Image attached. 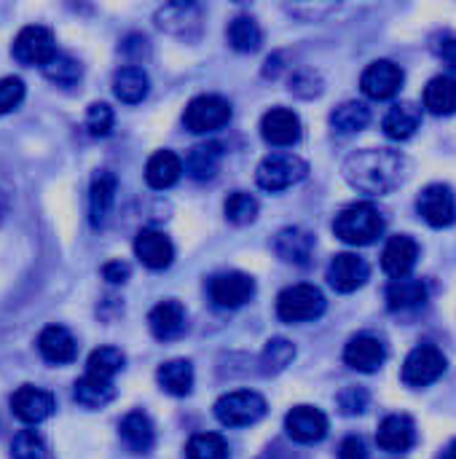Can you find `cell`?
<instances>
[{
	"mask_svg": "<svg viewBox=\"0 0 456 459\" xmlns=\"http://www.w3.org/2000/svg\"><path fill=\"white\" fill-rule=\"evenodd\" d=\"M419 258V245L414 237L409 234H395L387 239L384 250H382V269L392 277V280H403L411 277L414 266Z\"/></svg>",
	"mask_w": 456,
	"mask_h": 459,
	"instance_id": "18",
	"label": "cell"
},
{
	"mask_svg": "<svg viewBox=\"0 0 456 459\" xmlns=\"http://www.w3.org/2000/svg\"><path fill=\"white\" fill-rule=\"evenodd\" d=\"M427 304V285L414 277L392 280L387 288V307L390 312H417Z\"/></svg>",
	"mask_w": 456,
	"mask_h": 459,
	"instance_id": "29",
	"label": "cell"
},
{
	"mask_svg": "<svg viewBox=\"0 0 456 459\" xmlns=\"http://www.w3.org/2000/svg\"><path fill=\"white\" fill-rule=\"evenodd\" d=\"M134 255L145 269L161 272L167 266H172L175 261V245L172 239L159 231V229H142L134 237Z\"/></svg>",
	"mask_w": 456,
	"mask_h": 459,
	"instance_id": "14",
	"label": "cell"
},
{
	"mask_svg": "<svg viewBox=\"0 0 456 459\" xmlns=\"http://www.w3.org/2000/svg\"><path fill=\"white\" fill-rule=\"evenodd\" d=\"M156 24L180 38H196L202 30V8L194 3H169L156 13Z\"/></svg>",
	"mask_w": 456,
	"mask_h": 459,
	"instance_id": "21",
	"label": "cell"
},
{
	"mask_svg": "<svg viewBox=\"0 0 456 459\" xmlns=\"http://www.w3.org/2000/svg\"><path fill=\"white\" fill-rule=\"evenodd\" d=\"M156 382L164 393L175 395V398H185L194 390V366L183 358L167 360L159 366L156 371Z\"/></svg>",
	"mask_w": 456,
	"mask_h": 459,
	"instance_id": "31",
	"label": "cell"
},
{
	"mask_svg": "<svg viewBox=\"0 0 456 459\" xmlns=\"http://www.w3.org/2000/svg\"><path fill=\"white\" fill-rule=\"evenodd\" d=\"M438 54H441V59L456 70V38H443L441 40V46H438Z\"/></svg>",
	"mask_w": 456,
	"mask_h": 459,
	"instance_id": "47",
	"label": "cell"
},
{
	"mask_svg": "<svg viewBox=\"0 0 456 459\" xmlns=\"http://www.w3.org/2000/svg\"><path fill=\"white\" fill-rule=\"evenodd\" d=\"M376 444L384 452L392 455H403L409 449H414L417 444V425L409 414H390L382 420L379 430H376Z\"/></svg>",
	"mask_w": 456,
	"mask_h": 459,
	"instance_id": "19",
	"label": "cell"
},
{
	"mask_svg": "<svg viewBox=\"0 0 456 459\" xmlns=\"http://www.w3.org/2000/svg\"><path fill=\"white\" fill-rule=\"evenodd\" d=\"M11 459H54V455L35 430H22L11 441Z\"/></svg>",
	"mask_w": 456,
	"mask_h": 459,
	"instance_id": "41",
	"label": "cell"
},
{
	"mask_svg": "<svg viewBox=\"0 0 456 459\" xmlns=\"http://www.w3.org/2000/svg\"><path fill=\"white\" fill-rule=\"evenodd\" d=\"M129 274H132V269H129V264H124V261H108V264L102 266V277H105L110 285H124V282L129 280Z\"/></svg>",
	"mask_w": 456,
	"mask_h": 459,
	"instance_id": "46",
	"label": "cell"
},
{
	"mask_svg": "<svg viewBox=\"0 0 456 459\" xmlns=\"http://www.w3.org/2000/svg\"><path fill=\"white\" fill-rule=\"evenodd\" d=\"M183 178V159L172 151H156L145 164V183L156 191L172 188Z\"/></svg>",
	"mask_w": 456,
	"mask_h": 459,
	"instance_id": "28",
	"label": "cell"
},
{
	"mask_svg": "<svg viewBox=\"0 0 456 459\" xmlns=\"http://www.w3.org/2000/svg\"><path fill=\"white\" fill-rule=\"evenodd\" d=\"M38 352L46 363L65 366L75 360L78 344H75V336L65 325H46L38 333Z\"/></svg>",
	"mask_w": 456,
	"mask_h": 459,
	"instance_id": "22",
	"label": "cell"
},
{
	"mask_svg": "<svg viewBox=\"0 0 456 459\" xmlns=\"http://www.w3.org/2000/svg\"><path fill=\"white\" fill-rule=\"evenodd\" d=\"M387 229V221L382 215V210L374 202H355L347 204L336 221H333V231L341 242L352 245V247H368L374 245Z\"/></svg>",
	"mask_w": 456,
	"mask_h": 459,
	"instance_id": "2",
	"label": "cell"
},
{
	"mask_svg": "<svg viewBox=\"0 0 456 459\" xmlns=\"http://www.w3.org/2000/svg\"><path fill=\"white\" fill-rule=\"evenodd\" d=\"M40 70H43V75H46L51 83H56V86H73V83L81 81V73H83L81 62L73 59L70 54H62V51H56Z\"/></svg>",
	"mask_w": 456,
	"mask_h": 459,
	"instance_id": "37",
	"label": "cell"
},
{
	"mask_svg": "<svg viewBox=\"0 0 456 459\" xmlns=\"http://www.w3.org/2000/svg\"><path fill=\"white\" fill-rule=\"evenodd\" d=\"M285 430L296 444H320L328 436V417L314 406H293L285 417Z\"/></svg>",
	"mask_w": 456,
	"mask_h": 459,
	"instance_id": "12",
	"label": "cell"
},
{
	"mask_svg": "<svg viewBox=\"0 0 456 459\" xmlns=\"http://www.w3.org/2000/svg\"><path fill=\"white\" fill-rule=\"evenodd\" d=\"M73 398L83 409H91L94 411V409H105L116 398V387H113V382H105V379H97V377L83 374L75 382V387H73Z\"/></svg>",
	"mask_w": 456,
	"mask_h": 459,
	"instance_id": "33",
	"label": "cell"
},
{
	"mask_svg": "<svg viewBox=\"0 0 456 459\" xmlns=\"http://www.w3.org/2000/svg\"><path fill=\"white\" fill-rule=\"evenodd\" d=\"M220 161H223V145L218 140H207L188 151V156L183 161V172L194 180H210V178H215Z\"/></svg>",
	"mask_w": 456,
	"mask_h": 459,
	"instance_id": "27",
	"label": "cell"
},
{
	"mask_svg": "<svg viewBox=\"0 0 456 459\" xmlns=\"http://www.w3.org/2000/svg\"><path fill=\"white\" fill-rule=\"evenodd\" d=\"M387 360V347L379 336L374 333H357L347 342L344 347V363L360 374H374L384 366Z\"/></svg>",
	"mask_w": 456,
	"mask_h": 459,
	"instance_id": "13",
	"label": "cell"
},
{
	"mask_svg": "<svg viewBox=\"0 0 456 459\" xmlns=\"http://www.w3.org/2000/svg\"><path fill=\"white\" fill-rule=\"evenodd\" d=\"M116 124V113L108 102H91L86 110V132L91 137H108Z\"/></svg>",
	"mask_w": 456,
	"mask_h": 459,
	"instance_id": "42",
	"label": "cell"
},
{
	"mask_svg": "<svg viewBox=\"0 0 456 459\" xmlns=\"http://www.w3.org/2000/svg\"><path fill=\"white\" fill-rule=\"evenodd\" d=\"M24 100V81L16 75H5L0 78V116L16 110Z\"/></svg>",
	"mask_w": 456,
	"mask_h": 459,
	"instance_id": "43",
	"label": "cell"
},
{
	"mask_svg": "<svg viewBox=\"0 0 456 459\" xmlns=\"http://www.w3.org/2000/svg\"><path fill=\"white\" fill-rule=\"evenodd\" d=\"M261 134L269 145L290 148L301 140V118L290 108H271L261 118Z\"/></svg>",
	"mask_w": 456,
	"mask_h": 459,
	"instance_id": "17",
	"label": "cell"
},
{
	"mask_svg": "<svg viewBox=\"0 0 456 459\" xmlns=\"http://www.w3.org/2000/svg\"><path fill=\"white\" fill-rule=\"evenodd\" d=\"M403 81H406V73L400 65H395L392 59H376L363 70L360 89L371 100H392L400 91Z\"/></svg>",
	"mask_w": 456,
	"mask_h": 459,
	"instance_id": "10",
	"label": "cell"
},
{
	"mask_svg": "<svg viewBox=\"0 0 456 459\" xmlns=\"http://www.w3.org/2000/svg\"><path fill=\"white\" fill-rule=\"evenodd\" d=\"M368 277H371V269H368L366 258H360L357 253H339V255H333V261L328 266V282L339 293L360 290L368 282Z\"/></svg>",
	"mask_w": 456,
	"mask_h": 459,
	"instance_id": "15",
	"label": "cell"
},
{
	"mask_svg": "<svg viewBox=\"0 0 456 459\" xmlns=\"http://www.w3.org/2000/svg\"><path fill=\"white\" fill-rule=\"evenodd\" d=\"M11 411L24 425H40V422H46L54 414V395L40 390V387L22 385L11 395Z\"/></svg>",
	"mask_w": 456,
	"mask_h": 459,
	"instance_id": "16",
	"label": "cell"
},
{
	"mask_svg": "<svg viewBox=\"0 0 456 459\" xmlns=\"http://www.w3.org/2000/svg\"><path fill=\"white\" fill-rule=\"evenodd\" d=\"M339 409H341V414H347V417H357V414H363L366 409H368V403H371V395L363 390V387H347V390H341L339 393Z\"/></svg>",
	"mask_w": 456,
	"mask_h": 459,
	"instance_id": "44",
	"label": "cell"
},
{
	"mask_svg": "<svg viewBox=\"0 0 456 459\" xmlns=\"http://www.w3.org/2000/svg\"><path fill=\"white\" fill-rule=\"evenodd\" d=\"M11 54L16 62L30 65V67H43L54 54H56V40L54 32L43 24H27L16 32L11 43Z\"/></svg>",
	"mask_w": 456,
	"mask_h": 459,
	"instance_id": "8",
	"label": "cell"
},
{
	"mask_svg": "<svg viewBox=\"0 0 456 459\" xmlns=\"http://www.w3.org/2000/svg\"><path fill=\"white\" fill-rule=\"evenodd\" d=\"M274 253L293 266H309L314 255V237L304 229L288 226L274 237Z\"/></svg>",
	"mask_w": 456,
	"mask_h": 459,
	"instance_id": "23",
	"label": "cell"
},
{
	"mask_svg": "<svg viewBox=\"0 0 456 459\" xmlns=\"http://www.w3.org/2000/svg\"><path fill=\"white\" fill-rule=\"evenodd\" d=\"M409 175V159L392 148H363L344 161V178L352 188L379 196L395 191Z\"/></svg>",
	"mask_w": 456,
	"mask_h": 459,
	"instance_id": "1",
	"label": "cell"
},
{
	"mask_svg": "<svg viewBox=\"0 0 456 459\" xmlns=\"http://www.w3.org/2000/svg\"><path fill=\"white\" fill-rule=\"evenodd\" d=\"M435 459H456V438L454 441H449Z\"/></svg>",
	"mask_w": 456,
	"mask_h": 459,
	"instance_id": "48",
	"label": "cell"
},
{
	"mask_svg": "<svg viewBox=\"0 0 456 459\" xmlns=\"http://www.w3.org/2000/svg\"><path fill=\"white\" fill-rule=\"evenodd\" d=\"M296 360V347L288 339H269L261 355L263 374H280Z\"/></svg>",
	"mask_w": 456,
	"mask_h": 459,
	"instance_id": "40",
	"label": "cell"
},
{
	"mask_svg": "<svg viewBox=\"0 0 456 459\" xmlns=\"http://www.w3.org/2000/svg\"><path fill=\"white\" fill-rule=\"evenodd\" d=\"M255 296V280L245 272H223L210 282V299L220 309H239Z\"/></svg>",
	"mask_w": 456,
	"mask_h": 459,
	"instance_id": "11",
	"label": "cell"
},
{
	"mask_svg": "<svg viewBox=\"0 0 456 459\" xmlns=\"http://www.w3.org/2000/svg\"><path fill=\"white\" fill-rule=\"evenodd\" d=\"M183 121L194 134H210L231 121V105L220 94H199L185 105Z\"/></svg>",
	"mask_w": 456,
	"mask_h": 459,
	"instance_id": "7",
	"label": "cell"
},
{
	"mask_svg": "<svg viewBox=\"0 0 456 459\" xmlns=\"http://www.w3.org/2000/svg\"><path fill=\"white\" fill-rule=\"evenodd\" d=\"M417 210L425 218V223H430L433 229H449L456 223V194L452 186L446 183H430L419 199H417Z\"/></svg>",
	"mask_w": 456,
	"mask_h": 459,
	"instance_id": "9",
	"label": "cell"
},
{
	"mask_svg": "<svg viewBox=\"0 0 456 459\" xmlns=\"http://www.w3.org/2000/svg\"><path fill=\"white\" fill-rule=\"evenodd\" d=\"M325 307H328V301H325L323 290L317 285H309V282L290 285L277 299V315H280L282 323L317 320V317H323Z\"/></svg>",
	"mask_w": 456,
	"mask_h": 459,
	"instance_id": "4",
	"label": "cell"
},
{
	"mask_svg": "<svg viewBox=\"0 0 456 459\" xmlns=\"http://www.w3.org/2000/svg\"><path fill=\"white\" fill-rule=\"evenodd\" d=\"M124 352L118 347H99L89 355L86 360V374L89 377H97V379H105V382H113L121 371H124Z\"/></svg>",
	"mask_w": 456,
	"mask_h": 459,
	"instance_id": "36",
	"label": "cell"
},
{
	"mask_svg": "<svg viewBox=\"0 0 456 459\" xmlns=\"http://www.w3.org/2000/svg\"><path fill=\"white\" fill-rule=\"evenodd\" d=\"M185 459H231V455L218 433H199L185 444Z\"/></svg>",
	"mask_w": 456,
	"mask_h": 459,
	"instance_id": "39",
	"label": "cell"
},
{
	"mask_svg": "<svg viewBox=\"0 0 456 459\" xmlns=\"http://www.w3.org/2000/svg\"><path fill=\"white\" fill-rule=\"evenodd\" d=\"M339 459H368V449H366V441L360 436H349L341 441L339 446Z\"/></svg>",
	"mask_w": 456,
	"mask_h": 459,
	"instance_id": "45",
	"label": "cell"
},
{
	"mask_svg": "<svg viewBox=\"0 0 456 459\" xmlns=\"http://www.w3.org/2000/svg\"><path fill=\"white\" fill-rule=\"evenodd\" d=\"M151 91V78L142 67L137 65H126V67H118L116 75H113V94L126 102V105H134V102H142Z\"/></svg>",
	"mask_w": 456,
	"mask_h": 459,
	"instance_id": "30",
	"label": "cell"
},
{
	"mask_svg": "<svg viewBox=\"0 0 456 459\" xmlns=\"http://www.w3.org/2000/svg\"><path fill=\"white\" fill-rule=\"evenodd\" d=\"M425 108L433 116H452V113H456V78L435 75L425 86Z\"/></svg>",
	"mask_w": 456,
	"mask_h": 459,
	"instance_id": "34",
	"label": "cell"
},
{
	"mask_svg": "<svg viewBox=\"0 0 456 459\" xmlns=\"http://www.w3.org/2000/svg\"><path fill=\"white\" fill-rule=\"evenodd\" d=\"M371 124V108L366 102L349 100L341 102L333 113H331V126L339 134H357Z\"/></svg>",
	"mask_w": 456,
	"mask_h": 459,
	"instance_id": "35",
	"label": "cell"
},
{
	"mask_svg": "<svg viewBox=\"0 0 456 459\" xmlns=\"http://www.w3.org/2000/svg\"><path fill=\"white\" fill-rule=\"evenodd\" d=\"M446 366H449L446 355L435 344H419L403 360L400 379H403L406 387L422 390V387H430L433 382H438L446 374Z\"/></svg>",
	"mask_w": 456,
	"mask_h": 459,
	"instance_id": "6",
	"label": "cell"
},
{
	"mask_svg": "<svg viewBox=\"0 0 456 459\" xmlns=\"http://www.w3.org/2000/svg\"><path fill=\"white\" fill-rule=\"evenodd\" d=\"M309 175V164L296 156V153H269L255 172V183L269 191V194H280L285 188L298 186L301 180H306Z\"/></svg>",
	"mask_w": 456,
	"mask_h": 459,
	"instance_id": "3",
	"label": "cell"
},
{
	"mask_svg": "<svg viewBox=\"0 0 456 459\" xmlns=\"http://www.w3.org/2000/svg\"><path fill=\"white\" fill-rule=\"evenodd\" d=\"M116 191H118V180L113 172L108 169H99L94 178H91V188H89V218H91V226H102L113 210V202H116Z\"/></svg>",
	"mask_w": 456,
	"mask_h": 459,
	"instance_id": "26",
	"label": "cell"
},
{
	"mask_svg": "<svg viewBox=\"0 0 456 459\" xmlns=\"http://www.w3.org/2000/svg\"><path fill=\"white\" fill-rule=\"evenodd\" d=\"M5 207H8V199H5V194L0 191V221H3V215H5Z\"/></svg>",
	"mask_w": 456,
	"mask_h": 459,
	"instance_id": "49",
	"label": "cell"
},
{
	"mask_svg": "<svg viewBox=\"0 0 456 459\" xmlns=\"http://www.w3.org/2000/svg\"><path fill=\"white\" fill-rule=\"evenodd\" d=\"M419 126H422V108H419L417 102H409V100L395 102V105L387 110L384 121H382L384 134H387L390 140H398V143L414 137V134L419 132Z\"/></svg>",
	"mask_w": 456,
	"mask_h": 459,
	"instance_id": "25",
	"label": "cell"
},
{
	"mask_svg": "<svg viewBox=\"0 0 456 459\" xmlns=\"http://www.w3.org/2000/svg\"><path fill=\"white\" fill-rule=\"evenodd\" d=\"M118 436L132 455H148L156 446V428L145 411L124 414V420L118 425Z\"/></svg>",
	"mask_w": 456,
	"mask_h": 459,
	"instance_id": "24",
	"label": "cell"
},
{
	"mask_svg": "<svg viewBox=\"0 0 456 459\" xmlns=\"http://www.w3.org/2000/svg\"><path fill=\"white\" fill-rule=\"evenodd\" d=\"M266 417V398L253 390L226 393L215 403V420L223 428H250Z\"/></svg>",
	"mask_w": 456,
	"mask_h": 459,
	"instance_id": "5",
	"label": "cell"
},
{
	"mask_svg": "<svg viewBox=\"0 0 456 459\" xmlns=\"http://www.w3.org/2000/svg\"><path fill=\"white\" fill-rule=\"evenodd\" d=\"M258 199L247 191H234L228 194V199L223 202V212H226V221L234 223V226H250L255 218H258Z\"/></svg>",
	"mask_w": 456,
	"mask_h": 459,
	"instance_id": "38",
	"label": "cell"
},
{
	"mask_svg": "<svg viewBox=\"0 0 456 459\" xmlns=\"http://www.w3.org/2000/svg\"><path fill=\"white\" fill-rule=\"evenodd\" d=\"M148 328L159 342H172L185 333L188 328V315L180 301H161L151 309L148 315Z\"/></svg>",
	"mask_w": 456,
	"mask_h": 459,
	"instance_id": "20",
	"label": "cell"
},
{
	"mask_svg": "<svg viewBox=\"0 0 456 459\" xmlns=\"http://www.w3.org/2000/svg\"><path fill=\"white\" fill-rule=\"evenodd\" d=\"M226 38H228V46L239 54H253L261 48L263 43V32H261V24L247 16V13H239L228 22V30H226Z\"/></svg>",
	"mask_w": 456,
	"mask_h": 459,
	"instance_id": "32",
	"label": "cell"
}]
</instances>
